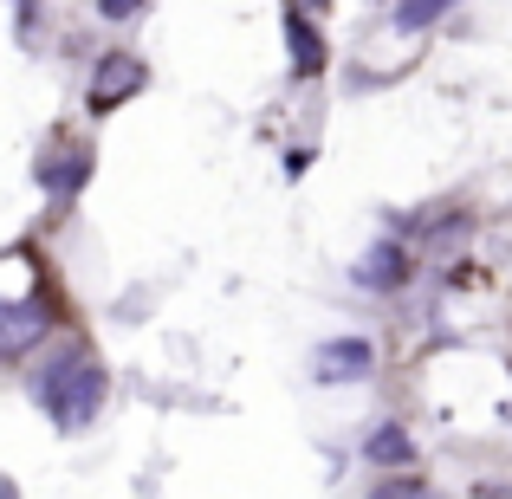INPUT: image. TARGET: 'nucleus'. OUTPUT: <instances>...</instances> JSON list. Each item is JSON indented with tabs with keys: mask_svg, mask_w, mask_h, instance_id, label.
<instances>
[{
	"mask_svg": "<svg viewBox=\"0 0 512 499\" xmlns=\"http://www.w3.org/2000/svg\"><path fill=\"white\" fill-rule=\"evenodd\" d=\"M441 7H454V0H402V7H396V26H428Z\"/></svg>",
	"mask_w": 512,
	"mask_h": 499,
	"instance_id": "1a4fd4ad",
	"label": "nucleus"
},
{
	"mask_svg": "<svg viewBox=\"0 0 512 499\" xmlns=\"http://www.w3.org/2000/svg\"><path fill=\"white\" fill-rule=\"evenodd\" d=\"M143 85H150V72H143L137 52H104L98 72H91V111H117V104L137 98Z\"/></svg>",
	"mask_w": 512,
	"mask_h": 499,
	"instance_id": "7ed1b4c3",
	"label": "nucleus"
},
{
	"mask_svg": "<svg viewBox=\"0 0 512 499\" xmlns=\"http://www.w3.org/2000/svg\"><path fill=\"white\" fill-rule=\"evenodd\" d=\"M286 33H292V65H299V72L312 78L318 65H325V46H318V26H312V20H299V13H292V20H286Z\"/></svg>",
	"mask_w": 512,
	"mask_h": 499,
	"instance_id": "0eeeda50",
	"label": "nucleus"
},
{
	"mask_svg": "<svg viewBox=\"0 0 512 499\" xmlns=\"http://www.w3.org/2000/svg\"><path fill=\"white\" fill-rule=\"evenodd\" d=\"M104 20H130V13H143V0H98Z\"/></svg>",
	"mask_w": 512,
	"mask_h": 499,
	"instance_id": "9d476101",
	"label": "nucleus"
},
{
	"mask_svg": "<svg viewBox=\"0 0 512 499\" xmlns=\"http://www.w3.org/2000/svg\"><path fill=\"white\" fill-rule=\"evenodd\" d=\"M402 273H409V260H402V247H376L370 260H357V286H402Z\"/></svg>",
	"mask_w": 512,
	"mask_h": 499,
	"instance_id": "423d86ee",
	"label": "nucleus"
},
{
	"mask_svg": "<svg viewBox=\"0 0 512 499\" xmlns=\"http://www.w3.org/2000/svg\"><path fill=\"white\" fill-rule=\"evenodd\" d=\"M370 370H376V344L370 337H331V344L312 357L318 383H357V376H370Z\"/></svg>",
	"mask_w": 512,
	"mask_h": 499,
	"instance_id": "20e7f679",
	"label": "nucleus"
},
{
	"mask_svg": "<svg viewBox=\"0 0 512 499\" xmlns=\"http://www.w3.org/2000/svg\"><path fill=\"white\" fill-rule=\"evenodd\" d=\"M363 454H370L376 467H402V461H409V454H415V441L402 435L396 422H383V428H376V435H370V448H363Z\"/></svg>",
	"mask_w": 512,
	"mask_h": 499,
	"instance_id": "6e6552de",
	"label": "nucleus"
},
{
	"mask_svg": "<svg viewBox=\"0 0 512 499\" xmlns=\"http://www.w3.org/2000/svg\"><path fill=\"white\" fill-rule=\"evenodd\" d=\"M33 396H39V409H46L65 435H78V428L98 422L104 396H111V376H104V363L91 357L85 344H65V350H52L46 370L33 376Z\"/></svg>",
	"mask_w": 512,
	"mask_h": 499,
	"instance_id": "f257e3e1",
	"label": "nucleus"
},
{
	"mask_svg": "<svg viewBox=\"0 0 512 499\" xmlns=\"http://www.w3.org/2000/svg\"><path fill=\"white\" fill-rule=\"evenodd\" d=\"M85 175H91V150H85V143L39 156V182H46V195H72V188L85 182Z\"/></svg>",
	"mask_w": 512,
	"mask_h": 499,
	"instance_id": "39448f33",
	"label": "nucleus"
},
{
	"mask_svg": "<svg viewBox=\"0 0 512 499\" xmlns=\"http://www.w3.org/2000/svg\"><path fill=\"white\" fill-rule=\"evenodd\" d=\"M46 331H52V305H46V292H39V279L26 292H0V363L26 357Z\"/></svg>",
	"mask_w": 512,
	"mask_h": 499,
	"instance_id": "f03ea898",
	"label": "nucleus"
}]
</instances>
